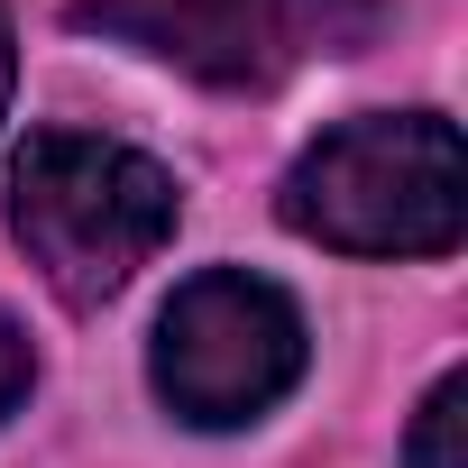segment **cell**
I'll list each match as a JSON object with an SVG mask.
<instances>
[{"instance_id":"cell-6","label":"cell","mask_w":468,"mask_h":468,"mask_svg":"<svg viewBox=\"0 0 468 468\" xmlns=\"http://www.w3.org/2000/svg\"><path fill=\"white\" fill-rule=\"evenodd\" d=\"M37 386V349H28V331L10 322V313H0V422H10L19 413V395Z\"/></svg>"},{"instance_id":"cell-2","label":"cell","mask_w":468,"mask_h":468,"mask_svg":"<svg viewBox=\"0 0 468 468\" xmlns=\"http://www.w3.org/2000/svg\"><path fill=\"white\" fill-rule=\"evenodd\" d=\"M175 175L147 156V147H120V138H83V129H37L10 165V229L28 267L74 303H111L165 239H175Z\"/></svg>"},{"instance_id":"cell-1","label":"cell","mask_w":468,"mask_h":468,"mask_svg":"<svg viewBox=\"0 0 468 468\" xmlns=\"http://www.w3.org/2000/svg\"><path fill=\"white\" fill-rule=\"evenodd\" d=\"M285 229L340 258H441L468 229L459 129L441 111H367L313 138L285 175Z\"/></svg>"},{"instance_id":"cell-5","label":"cell","mask_w":468,"mask_h":468,"mask_svg":"<svg viewBox=\"0 0 468 468\" xmlns=\"http://www.w3.org/2000/svg\"><path fill=\"white\" fill-rule=\"evenodd\" d=\"M459 422H468V377L450 367L431 395H422V413H413V441H404V468H468L459 459Z\"/></svg>"},{"instance_id":"cell-3","label":"cell","mask_w":468,"mask_h":468,"mask_svg":"<svg viewBox=\"0 0 468 468\" xmlns=\"http://www.w3.org/2000/svg\"><path fill=\"white\" fill-rule=\"evenodd\" d=\"M303 313L285 285L249 276V267H202L193 285H175V303L156 313V349H147V386L165 395L175 422L193 431H239L267 404L294 395L303 377Z\"/></svg>"},{"instance_id":"cell-4","label":"cell","mask_w":468,"mask_h":468,"mask_svg":"<svg viewBox=\"0 0 468 468\" xmlns=\"http://www.w3.org/2000/svg\"><path fill=\"white\" fill-rule=\"evenodd\" d=\"M386 0H74V28H101L193 83L267 92L303 65L358 56Z\"/></svg>"},{"instance_id":"cell-7","label":"cell","mask_w":468,"mask_h":468,"mask_svg":"<svg viewBox=\"0 0 468 468\" xmlns=\"http://www.w3.org/2000/svg\"><path fill=\"white\" fill-rule=\"evenodd\" d=\"M10 74H19V56H10V10H0V120H10Z\"/></svg>"}]
</instances>
